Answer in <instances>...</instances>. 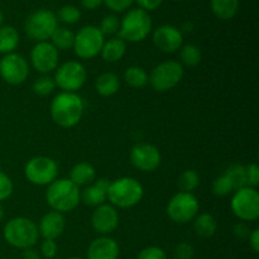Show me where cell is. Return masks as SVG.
I'll list each match as a JSON object with an SVG mask.
<instances>
[{
    "instance_id": "cell-15",
    "label": "cell",
    "mask_w": 259,
    "mask_h": 259,
    "mask_svg": "<svg viewBox=\"0 0 259 259\" xmlns=\"http://www.w3.org/2000/svg\"><path fill=\"white\" fill-rule=\"evenodd\" d=\"M131 162L138 171L153 172L161 166V152L151 143H138L132 148Z\"/></svg>"
},
{
    "instance_id": "cell-42",
    "label": "cell",
    "mask_w": 259,
    "mask_h": 259,
    "mask_svg": "<svg viewBox=\"0 0 259 259\" xmlns=\"http://www.w3.org/2000/svg\"><path fill=\"white\" fill-rule=\"evenodd\" d=\"M250 232H252V229H250V227L248 225V223L245 222H238L237 224L233 227V234H234V237L237 238V239H248Z\"/></svg>"
},
{
    "instance_id": "cell-10",
    "label": "cell",
    "mask_w": 259,
    "mask_h": 259,
    "mask_svg": "<svg viewBox=\"0 0 259 259\" xmlns=\"http://www.w3.org/2000/svg\"><path fill=\"white\" fill-rule=\"evenodd\" d=\"M232 211L240 222H255L259 218V194L257 189L245 186L233 192Z\"/></svg>"
},
{
    "instance_id": "cell-3",
    "label": "cell",
    "mask_w": 259,
    "mask_h": 259,
    "mask_svg": "<svg viewBox=\"0 0 259 259\" xmlns=\"http://www.w3.org/2000/svg\"><path fill=\"white\" fill-rule=\"evenodd\" d=\"M3 235L8 244L22 250L33 248L39 239L37 224L24 217L13 218L7 222Z\"/></svg>"
},
{
    "instance_id": "cell-23",
    "label": "cell",
    "mask_w": 259,
    "mask_h": 259,
    "mask_svg": "<svg viewBox=\"0 0 259 259\" xmlns=\"http://www.w3.org/2000/svg\"><path fill=\"white\" fill-rule=\"evenodd\" d=\"M120 89V78L114 72H104L96 78L95 90L104 98L115 95Z\"/></svg>"
},
{
    "instance_id": "cell-35",
    "label": "cell",
    "mask_w": 259,
    "mask_h": 259,
    "mask_svg": "<svg viewBox=\"0 0 259 259\" xmlns=\"http://www.w3.org/2000/svg\"><path fill=\"white\" fill-rule=\"evenodd\" d=\"M100 32L105 35H114L119 32L120 28V19L115 14H108L101 19L100 27H98Z\"/></svg>"
},
{
    "instance_id": "cell-39",
    "label": "cell",
    "mask_w": 259,
    "mask_h": 259,
    "mask_svg": "<svg viewBox=\"0 0 259 259\" xmlns=\"http://www.w3.org/2000/svg\"><path fill=\"white\" fill-rule=\"evenodd\" d=\"M195 250L190 243L181 242L175 248V259H192Z\"/></svg>"
},
{
    "instance_id": "cell-4",
    "label": "cell",
    "mask_w": 259,
    "mask_h": 259,
    "mask_svg": "<svg viewBox=\"0 0 259 259\" xmlns=\"http://www.w3.org/2000/svg\"><path fill=\"white\" fill-rule=\"evenodd\" d=\"M144 189L134 177H120L110 182L108 190V201L114 207L131 209L142 201Z\"/></svg>"
},
{
    "instance_id": "cell-2",
    "label": "cell",
    "mask_w": 259,
    "mask_h": 259,
    "mask_svg": "<svg viewBox=\"0 0 259 259\" xmlns=\"http://www.w3.org/2000/svg\"><path fill=\"white\" fill-rule=\"evenodd\" d=\"M46 201L55 211L61 214L70 212L81 202V190L71 180L57 179L48 185Z\"/></svg>"
},
{
    "instance_id": "cell-26",
    "label": "cell",
    "mask_w": 259,
    "mask_h": 259,
    "mask_svg": "<svg viewBox=\"0 0 259 259\" xmlns=\"http://www.w3.org/2000/svg\"><path fill=\"white\" fill-rule=\"evenodd\" d=\"M210 8L215 17L229 20L237 15L239 10V0H210Z\"/></svg>"
},
{
    "instance_id": "cell-13",
    "label": "cell",
    "mask_w": 259,
    "mask_h": 259,
    "mask_svg": "<svg viewBox=\"0 0 259 259\" xmlns=\"http://www.w3.org/2000/svg\"><path fill=\"white\" fill-rule=\"evenodd\" d=\"M29 76V65L20 53L13 52L0 60V77L12 86L22 85Z\"/></svg>"
},
{
    "instance_id": "cell-1",
    "label": "cell",
    "mask_w": 259,
    "mask_h": 259,
    "mask_svg": "<svg viewBox=\"0 0 259 259\" xmlns=\"http://www.w3.org/2000/svg\"><path fill=\"white\" fill-rule=\"evenodd\" d=\"M83 110H85V104L77 93L61 91L52 99L50 106L53 123L65 129L77 125L82 119Z\"/></svg>"
},
{
    "instance_id": "cell-37",
    "label": "cell",
    "mask_w": 259,
    "mask_h": 259,
    "mask_svg": "<svg viewBox=\"0 0 259 259\" xmlns=\"http://www.w3.org/2000/svg\"><path fill=\"white\" fill-rule=\"evenodd\" d=\"M137 259H167V255L162 248L151 245L142 249L137 255Z\"/></svg>"
},
{
    "instance_id": "cell-41",
    "label": "cell",
    "mask_w": 259,
    "mask_h": 259,
    "mask_svg": "<svg viewBox=\"0 0 259 259\" xmlns=\"http://www.w3.org/2000/svg\"><path fill=\"white\" fill-rule=\"evenodd\" d=\"M245 171H247V184L249 187L257 189L259 185V167L258 164L250 163L245 166Z\"/></svg>"
},
{
    "instance_id": "cell-16",
    "label": "cell",
    "mask_w": 259,
    "mask_h": 259,
    "mask_svg": "<svg viewBox=\"0 0 259 259\" xmlns=\"http://www.w3.org/2000/svg\"><path fill=\"white\" fill-rule=\"evenodd\" d=\"M152 40L157 50L163 53H175L184 46V35L179 28L169 24L159 25L152 34Z\"/></svg>"
},
{
    "instance_id": "cell-48",
    "label": "cell",
    "mask_w": 259,
    "mask_h": 259,
    "mask_svg": "<svg viewBox=\"0 0 259 259\" xmlns=\"http://www.w3.org/2000/svg\"><path fill=\"white\" fill-rule=\"evenodd\" d=\"M3 218H4V207H3V205L0 204V222L3 220Z\"/></svg>"
},
{
    "instance_id": "cell-21",
    "label": "cell",
    "mask_w": 259,
    "mask_h": 259,
    "mask_svg": "<svg viewBox=\"0 0 259 259\" xmlns=\"http://www.w3.org/2000/svg\"><path fill=\"white\" fill-rule=\"evenodd\" d=\"M125 52L126 42L119 37H113L104 42L100 56L105 62L115 63L125 56Z\"/></svg>"
},
{
    "instance_id": "cell-12",
    "label": "cell",
    "mask_w": 259,
    "mask_h": 259,
    "mask_svg": "<svg viewBox=\"0 0 259 259\" xmlns=\"http://www.w3.org/2000/svg\"><path fill=\"white\" fill-rule=\"evenodd\" d=\"M25 179L35 186H48L58 176L56 161L47 156H35L27 162L24 167Z\"/></svg>"
},
{
    "instance_id": "cell-11",
    "label": "cell",
    "mask_w": 259,
    "mask_h": 259,
    "mask_svg": "<svg viewBox=\"0 0 259 259\" xmlns=\"http://www.w3.org/2000/svg\"><path fill=\"white\" fill-rule=\"evenodd\" d=\"M88 72L85 66L78 61H67L56 68L55 80L56 88L63 93H77L86 82Z\"/></svg>"
},
{
    "instance_id": "cell-49",
    "label": "cell",
    "mask_w": 259,
    "mask_h": 259,
    "mask_svg": "<svg viewBox=\"0 0 259 259\" xmlns=\"http://www.w3.org/2000/svg\"><path fill=\"white\" fill-rule=\"evenodd\" d=\"M67 259H85V258H81V257H70V258H67Z\"/></svg>"
},
{
    "instance_id": "cell-28",
    "label": "cell",
    "mask_w": 259,
    "mask_h": 259,
    "mask_svg": "<svg viewBox=\"0 0 259 259\" xmlns=\"http://www.w3.org/2000/svg\"><path fill=\"white\" fill-rule=\"evenodd\" d=\"M202 60V53L199 46L192 45H185L180 48V61H181L182 66L186 67H196L200 65Z\"/></svg>"
},
{
    "instance_id": "cell-31",
    "label": "cell",
    "mask_w": 259,
    "mask_h": 259,
    "mask_svg": "<svg viewBox=\"0 0 259 259\" xmlns=\"http://www.w3.org/2000/svg\"><path fill=\"white\" fill-rule=\"evenodd\" d=\"M200 176L195 169H186L177 179V186L181 192H191L199 187Z\"/></svg>"
},
{
    "instance_id": "cell-47",
    "label": "cell",
    "mask_w": 259,
    "mask_h": 259,
    "mask_svg": "<svg viewBox=\"0 0 259 259\" xmlns=\"http://www.w3.org/2000/svg\"><path fill=\"white\" fill-rule=\"evenodd\" d=\"M4 13H3V10L0 9V27H3L4 25Z\"/></svg>"
},
{
    "instance_id": "cell-36",
    "label": "cell",
    "mask_w": 259,
    "mask_h": 259,
    "mask_svg": "<svg viewBox=\"0 0 259 259\" xmlns=\"http://www.w3.org/2000/svg\"><path fill=\"white\" fill-rule=\"evenodd\" d=\"M14 190V185L10 177L3 171H0V201L9 199Z\"/></svg>"
},
{
    "instance_id": "cell-20",
    "label": "cell",
    "mask_w": 259,
    "mask_h": 259,
    "mask_svg": "<svg viewBox=\"0 0 259 259\" xmlns=\"http://www.w3.org/2000/svg\"><path fill=\"white\" fill-rule=\"evenodd\" d=\"M110 181L106 179H98L93 184L85 186L81 191V201L88 206L98 207L108 201V190Z\"/></svg>"
},
{
    "instance_id": "cell-40",
    "label": "cell",
    "mask_w": 259,
    "mask_h": 259,
    "mask_svg": "<svg viewBox=\"0 0 259 259\" xmlns=\"http://www.w3.org/2000/svg\"><path fill=\"white\" fill-rule=\"evenodd\" d=\"M134 0H104V4L108 9L114 13H123L132 7Z\"/></svg>"
},
{
    "instance_id": "cell-7",
    "label": "cell",
    "mask_w": 259,
    "mask_h": 259,
    "mask_svg": "<svg viewBox=\"0 0 259 259\" xmlns=\"http://www.w3.org/2000/svg\"><path fill=\"white\" fill-rule=\"evenodd\" d=\"M58 28V20L55 13L48 9H39L33 12L27 18L24 24L28 37L35 42H47L53 32Z\"/></svg>"
},
{
    "instance_id": "cell-30",
    "label": "cell",
    "mask_w": 259,
    "mask_h": 259,
    "mask_svg": "<svg viewBox=\"0 0 259 259\" xmlns=\"http://www.w3.org/2000/svg\"><path fill=\"white\" fill-rule=\"evenodd\" d=\"M224 175L229 179L234 191L242 189V187L248 186L247 171H245V166H243V164H232V166L228 167V169L225 171Z\"/></svg>"
},
{
    "instance_id": "cell-38",
    "label": "cell",
    "mask_w": 259,
    "mask_h": 259,
    "mask_svg": "<svg viewBox=\"0 0 259 259\" xmlns=\"http://www.w3.org/2000/svg\"><path fill=\"white\" fill-rule=\"evenodd\" d=\"M57 250H58V247L56 240L43 239L42 244H40L39 254L46 259H53L56 257V254H57Z\"/></svg>"
},
{
    "instance_id": "cell-43",
    "label": "cell",
    "mask_w": 259,
    "mask_h": 259,
    "mask_svg": "<svg viewBox=\"0 0 259 259\" xmlns=\"http://www.w3.org/2000/svg\"><path fill=\"white\" fill-rule=\"evenodd\" d=\"M138 4L139 9L144 10V12L149 13L157 10L162 5L163 0H134Z\"/></svg>"
},
{
    "instance_id": "cell-50",
    "label": "cell",
    "mask_w": 259,
    "mask_h": 259,
    "mask_svg": "<svg viewBox=\"0 0 259 259\" xmlns=\"http://www.w3.org/2000/svg\"><path fill=\"white\" fill-rule=\"evenodd\" d=\"M174 2H181V0H174Z\"/></svg>"
},
{
    "instance_id": "cell-18",
    "label": "cell",
    "mask_w": 259,
    "mask_h": 259,
    "mask_svg": "<svg viewBox=\"0 0 259 259\" xmlns=\"http://www.w3.org/2000/svg\"><path fill=\"white\" fill-rule=\"evenodd\" d=\"M65 228L66 220L63 214L51 210L40 218L39 224H38V232L43 239L56 240L62 235Z\"/></svg>"
},
{
    "instance_id": "cell-44",
    "label": "cell",
    "mask_w": 259,
    "mask_h": 259,
    "mask_svg": "<svg viewBox=\"0 0 259 259\" xmlns=\"http://www.w3.org/2000/svg\"><path fill=\"white\" fill-rule=\"evenodd\" d=\"M248 240H249V245L252 248V250L254 253L259 252V229H253L250 232L249 237H248Z\"/></svg>"
},
{
    "instance_id": "cell-6",
    "label": "cell",
    "mask_w": 259,
    "mask_h": 259,
    "mask_svg": "<svg viewBox=\"0 0 259 259\" xmlns=\"http://www.w3.org/2000/svg\"><path fill=\"white\" fill-rule=\"evenodd\" d=\"M184 77V66L179 61H164L158 63L148 75V82L158 93L172 90Z\"/></svg>"
},
{
    "instance_id": "cell-5",
    "label": "cell",
    "mask_w": 259,
    "mask_h": 259,
    "mask_svg": "<svg viewBox=\"0 0 259 259\" xmlns=\"http://www.w3.org/2000/svg\"><path fill=\"white\" fill-rule=\"evenodd\" d=\"M152 18L144 10L136 8L124 14L120 19L119 38L124 42L138 43L146 39L152 32Z\"/></svg>"
},
{
    "instance_id": "cell-27",
    "label": "cell",
    "mask_w": 259,
    "mask_h": 259,
    "mask_svg": "<svg viewBox=\"0 0 259 259\" xmlns=\"http://www.w3.org/2000/svg\"><path fill=\"white\" fill-rule=\"evenodd\" d=\"M73 42H75V33L66 27H58L51 37V43L58 52L72 50Z\"/></svg>"
},
{
    "instance_id": "cell-33",
    "label": "cell",
    "mask_w": 259,
    "mask_h": 259,
    "mask_svg": "<svg viewBox=\"0 0 259 259\" xmlns=\"http://www.w3.org/2000/svg\"><path fill=\"white\" fill-rule=\"evenodd\" d=\"M56 17L63 24H75L81 19V12L75 5H63Z\"/></svg>"
},
{
    "instance_id": "cell-29",
    "label": "cell",
    "mask_w": 259,
    "mask_h": 259,
    "mask_svg": "<svg viewBox=\"0 0 259 259\" xmlns=\"http://www.w3.org/2000/svg\"><path fill=\"white\" fill-rule=\"evenodd\" d=\"M124 81L128 86L133 89H141L148 83V73L143 67L131 66L124 72Z\"/></svg>"
},
{
    "instance_id": "cell-8",
    "label": "cell",
    "mask_w": 259,
    "mask_h": 259,
    "mask_svg": "<svg viewBox=\"0 0 259 259\" xmlns=\"http://www.w3.org/2000/svg\"><path fill=\"white\" fill-rule=\"evenodd\" d=\"M105 37L95 25H85L75 34L73 52L81 60H93L101 52Z\"/></svg>"
},
{
    "instance_id": "cell-19",
    "label": "cell",
    "mask_w": 259,
    "mask_h": 259,
    "mask_svg": "<svg viewBox=\"0 0 259 259\" xmlns=\"http://www.w3.org/2000/svg\"><path fill=\"white\" fill-rule=\"evenodd\" d=\"M120 248L118 242L109 235H101L90 243L88 259H118Z\"/></svg>"
},
{
    "instance_id": "cell-22",
    "label": "cell",
    "mask_w": 259,
    "mask_h": 259,
    "mask_svg": "<svg viewBox=\"0 0 259 259\" xmlns=\"http://www.w3.org/2000/svg\"><path fill=\"white\" fill-rule=\"evenodd\" d=\"M76 186H88L96 180V169L89 162H78L71 168L70 179Z\"/></svg>"
},
{
    "instance_id": "cell-32",
    "label": "cell",
    "mask_w": 259,
    "mask_h": 259,
    "mask_svg": "<svg viewBox=\"0 0 259 259\" xmlns=\"http://www.w3.org/2000/svg\"><path fill=\"white\" fill-rule=\"evenodd\" d=\"M33 91L34 94L39 96H48L55 91L56 89V83L55 80H53L51 76L48 75H42L37 78V80L33 82L32 85Z\"/></svg>"
},
{
    "instance_id": "cell-24",
    "label": "cell",
    "mask_w": 259,
    "mask_h": 259,
    "mask_svg": "<svg viewBox=\"0 0 259 259\" xmlns=\"http://www.w3.org/2000/svg\"><path fill=\"white\" fill-rule=\"evenodd\" d=\"M194 230L196 235L205 238V239L214 237L218 230L217 219L214 218V215L209 214V212L197 214L194 219Z\"/></svg>"
},
{
    "instance_id": "cell-17",
    "label": "cell",
    "mask_w": 259,
    "mask_h": 259,
    "mask_svg": "<svg viewBox=\"0 0 259 259\" xmlns=\"http://www.w3.org/2000/svg\"><path fill=\"white\" fill-rule=\"evenodd\" d=\"M93 229L100 235H109L119 227V212L111 204H103L95 207L91 215Z\"/></svg>"
},
{
    "instance_id": "cell-46",
    "label": "cell",
    "mask_w": 259,
    "mask_h": 259,
    "mask_svg": "<svg viewBox=\"0 0 259 259\" xmlns=\"http://www.w3.org/2000/svg\"><path fill=\"white\" fill-rule=\"evenodd\" d=\"M22 259H40V254L39 252H37V250L33 249V248H29V249L23 250Z\"/></svg>"
},
{
    "instance_id": "cell-14",
    "label": "cell",
    "mask_w": 259,
    "mask_h": 259,
    "mask_svg": "<svg viewBox=\"0 0 259 259\" xmlns=\"http://www.w3.org/2000/svg\"><path fill=\"white\" fill-rule=\"evenodd\" d=\"M30 63L42 75L52 72L60 63V52L51 42H37L30 51Z\"/></svg>"
},
{
    "instance_id": "cell-9",
    "label": "cell",
    "mask_w": 259,
    "mask_h": 259,
    "mask_svg": "<svg viewBox=\"0 0 259 259\" xmlns=\"http://www.w3.org/2000/svg\"><path fill=\"white\" fill-rule=\"evenodd\" d=\"M167 215L176 224H187L199 214L200 204L197 197L191 192H177L167 204Z\"/></svg>"
},
{
    "instance_id": "cell-25",
    "label": "cell",
    "mask_w": 259,
    "mask_h": 259,
    "mask_svg": "<svg viewBox=\"0 0 259 259\" xmlns=\"http://www.w3.org/2000/svg\"><path fill=\"white\" fill-rule=\"evenodd\" d=\"M19 42V32L12 25L0 27V53L8 55V53L15 52Z\"/></svg>"
},
{
    "instance_id": "cell-34",
    "label": "cell",
    "mask_w": 259,
    "mask_h": 259,
    "mask_svg": "<svg viewBox=\"0 0 259 259\" xmlns=\"http://www.w3.org/2000/svg\"><path fill=\"white\" fill-rule=\"evenodd\" d=\"M211 190H212V194L218 197L228 196V195H230L234 192V189H233L229 179H228L225 175L215 177L214 181H212V185H211Z\"/></svg>"
},
{
    "instance_id": "cell-45",
    "label": "cell",
    "mask_w": 259,
    "mask_h": 259,
    "mask_svg": "<svg viewBox=\"0 0 259 259\" xmlns=\"http://www.w3.org/2000/svg\"><path fill=\"white\" fill-rule=\"evenodd\" d=\"M81 4L85 9L95 10L104 4V0H81Z\"/></svg>"
}]
</instances>
